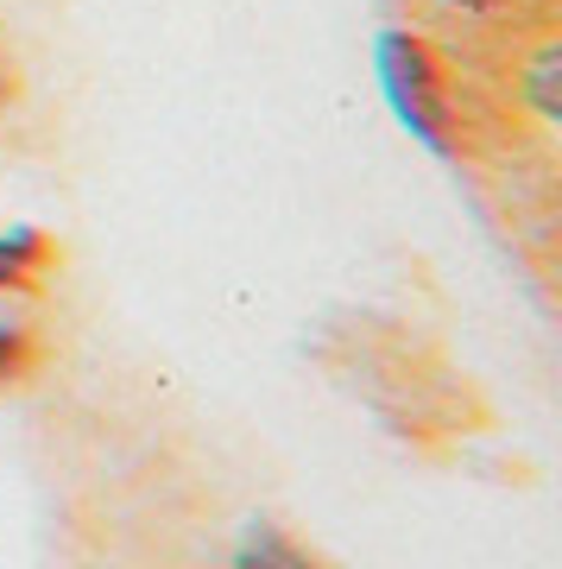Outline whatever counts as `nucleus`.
<instances>
[{"instance_id":"obj_1","label":"nucleus","mask_w":562,"mask_h":569,"mask_svg":"<svg viewBox=\"0 0 562 569\" xmlns=\"http://www.w3.org/2000/svg\"><path fill=\"white\" fill-rule=\"evenodd\" d=\"M380 63H385V89H392V108L404 114V127H411V133H423L430 146H449V133H442L449 108H442L436 58H430L418 39H385Z\"/></svg>"},{"instance_id":"obj_2","label":"nucleus","mask_w":562,"mask_h":569,"mask_svg":"<svg viewBox=\"0 0 562 569\" xmlns=\"http://www.w3.org/2000/svg\"><path fill=\"white\" fill-rule=\"evenodd\" d=\"M51 247H44L39 228H13L0 234V284H32V272H44Z\"/></svg>"},{"instance_id":"obj_3","label":"nucleus","mask_w":562,"mask_h":569,"mask_svg":"<svg viewBox=\"0 0 562 569\" xmlns=\"http://www.w3.org/2000/svg\"><path fill=\"white\" fill-rule=\"evenodd\" d=\"M234 569H317V563L291 538H279V531H253L241 545V557H234Z\"/></svg>"},{"instance_id":"obj_4","label":"nucleus","mask_w":562,"mask_h":569,"mask_svg":"<svg viewBox=\"0 0 562 569\" xmlns=\"http://www.w3.org/2000/svg\"><path fill=\"white\" fill-rule=\"evenodd\" d=\"M26 367V329L20 323H0V380H13Z\"/></svg>"},{"instance_id":"obj_5","label":"nucleus","mask_w":562,"mask_h":569,"mask_svg":"<svg viewBox=\"0 0 562 569\" xmlns=\"http://www.w3.org/2000/svg\"><path fill=\"white\" fill-rule=\"evenodd\" d=\"M531 77H538V108H543V114H556V96H550V77H556V51H543V58L531 63Z\"/></svg>"},{"instance_id":"obj_6","label":"nucleus","mask_w":562,"mask_h":569,"mask_svg":"<svg viewBox=\"0 0 562 569\" xmlns=\"http://www.w3.org/2000/svg\"><path fill=\"white\" fill-rule=\"evenodd\" d=\"M449 7H500V0H449Z\"/></svg>"},{"instance_id":"obj_7","label":"nucleus","mask_w":562,"mask_h":569,"mask_svg":"<svg viewBox=\"0 0 562 569\" xmlns=\"http://www.w3.org/2000/svg\"><path fill=\"white\" fill-rule=\"evenodd\" d=\"M0 96H7V63H0Z\"/></svg>"}]
</instances>
